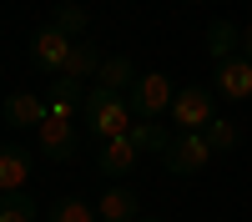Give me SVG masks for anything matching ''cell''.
Masks as SVG:
<instances>
[{
    "label": "cell",
    "instance_id": "2e32d148",
    "mask_svg": "<svg viewBox=\"0 0 252 222\" xmlns=\"http://www.w3.org/2000/svg\"><path fill=\"white\" fill-rule=\"evenodd\" d=\"M101 61H106V56H101L91 40H76V46H71V61H66V76L86 81V76H96V71H101Z\"/></svg>",
    "mask_w": 252,
    "mask_h": 222
},
{
    "label": "cell",
    "instance_id": "ac0fdd59",
    "mask_svg": "<svg viewBox=\"0 0 252 222\" xmlns=\"http://www.w3.org/2000/svg\"><path fill=\"white\" fill-rule=\"evenodd\" d=\"M0 222H35L31 192H5V197H0Z\"/></svg>",
    "mask_w": 252,
    "mask_h": 222
},
{
    "label": "cell",
    "instance_id": "8fae6325",
    "mask_svg": "<svg viewBox=\"0 0 252 222\" xmlns=\"http://www.w3.org/2000/svg\"><path fill=\"white\" fill-rule=\"evenodd\" d=\"M136 147H131V136H111V141H101V177H131L136 167Z\"/></svg>",
    "mask_w": 252,
    "mask_h": 222
},
{
    "label": "cell",
    "instance_id": "5b68a950",
    "mask_svg": "<svg viewBox=\"0 0 252 222\" xmlns=\"http://www.w3.org/2000/svg\"><path fill=\"white\" fill-rule=\"evenodd\" d=\"M172 116H177L182 131H207V121L217 116V91L212 86H187V91H177Z\"/></svg>",
    "mask_w": 252,
    "mask_h": 222
},
{
    "label": "cell",
    "instance_id": "6da1fadb",
    "mask_svg": "<svg viewBox=\"0 0 252 222\" xmlns=\"http://www.w3.org/2000/svg\"><path fill=\"white\" fill-rule=\"evenodd\" d=\"M81 121H86V131L111 141V136H126L131 131V101H126L121 91H106V86H91L86 91V106H81Z\"/></svg>",
    "mask_w": 252,
    "mask_h": 222
},
{
    "label": "cell",
    "instance_id": "3957f363",
    "mask_svg": "<svg viewBox=\"0 0 252 222\" xmlns=\"http://www.w3.org/2000/svg\"><path fill=\"white\" fill-rule=\"evenodd\" d=\"M207 161H212V147H207L202 131H182V136H172V147L161 152V167L172 177H197Z\"/></svg>",
    "mask_w": 252,
    "mask_h": 222
},
{
    "label": "cell",
    "instance_id": "e0dca14e",
    "mask_svg": "<svg viewBox=\"0 0 252 222\" xmlns=\"http://www.w3.org/2000/svg\"><path fill=\"white\" fill-rule=\"evenodd\" d=\"M207 147H212V152H232L237 147V141H242V131H237V121H227V116H212V121H207Z\"/></svg>",
    "mask_w": 252,
    "mask_h": 222
},
{
    "label": "cell",
    "instance_id": "9c48e42d",
    "mask_svg": "<svg viewBox=\"0 0 252 222\" xmlns=\"http://www.w3.org/2000/svg\"><path fill=\"white\" fill-rule=\"evenodd\" d=\"M46 116H51V101L46 96H35V91H15V96H5V121L10 127H46Z\"/></svg>",
    "mask_w": 252,
    "mask_h": 222
},
{
    "label": "cell",
    "instance_id": "52a82bcc",
    "mask_svg": "<svg viewBox=\"0 0 252 222\" xmlns=\"http://www.w3.org/2000/svg\"><path fill=\"white\" fill-rule=\"evenodd\" d=\"M35 136H40V157H51V161H66L76 152V127H71V116H61V111H51Z\"/></svg>",
    "mask_w": 252,
    "mask_h": 222
},
{
    "label": "cell",
    "instance_id": "7a4b0ae2",
    "mask_svg": "<svg viewBox=\"0 0 252 222\" xmlns=\"http://www.w3.org/2000/svg\"><path fill=\"white\" fill-rule=\"evenodd\" d=\"M126 101H131V116H136V121H157L161 111H172L177 86H172L161 71H146V76H136V86L126 91Z\"/></svg>",
    "mask_w": 252,
    "mask_h": 222
},
{
    "label": "cell",
    "instance_id": "ba28073f",
    "mask_svg": "<svg viewBox=\"0 0 252 222\" xmlns=\"http://www.w3.org/2000/svg\"><path fill=\"white\" fill-rule=\"evenodd\" d=\"M96 217H101V222H141V197L126 187V182H116V187L101 192Z\"/></svg>",
    "mask_w": 252,
    "mask_h": 222
},
{
    "label": "cell",
    "instance_id": "7402d4cb",
    "mask_svg": "<svg viewBox=\"0 0 252 222\" xmlns=\"http://www.w3.org/2000/svg\"><path fill=\"white\" fill-rule=\"evenodd\" d=\"M187 5H207V0H187Z\"/></svg>",
    "mask_w": 252,
    "mask_h": 222
},
{
    "label": "cell",
    "instance_id": "5bb4252c",
    "mask_svg": "<svg viewBox=\"0 0 252 222\" xmlns=\"http://www.w3.org/2000/svg\"><path fill=\"white\" fill-rule=\"evenodd\" d=\"M207 51H212L217 61L242 56V31L232 26V20H212V26H207Z\"/></svg>",
    "mask_w": 252,
    "mask_h": 222
},
{
    "label": "cell",
    "instance_id": "7c38bea8",
    "mask_svg": "<svg viewBox=\"0 0 252 222\" xmlns=\"http://www.w3.org/2000/svg\"><path fill=\"white\" fill-rule=\"evenodd\" d=\"M46 101H51V111H61V116H76L81 106H86V81H76V76H51V91H46Z\"/></svg>",
    "mask_w": 252,
    "mask_h": 222
},
{
    "label": "cell",
    "instance_id": "277c9868",
    "mask_svg": "<svg viewBox=\"0 0 252 222\" xmlns=\"http://www.w3.org/2000/svg\"><path fill=\"white\" fill-rule=\"evenodd\" d=\"M71 46H76V40H71L66 31H56V26H40V31L31 35V66H35V71H46V76H66Z\"/></svg>",
    "mask_w": 252,
    "mask_h": 222
},
{
    "label": "cell",
    "instance_id": "9a60e30c",
    "mask_svg": "<svg viewBox=\"0 0 252 222\" xmlns=\"http://www.w3.org/2000/svg\"><path fill=\"white\" fill-rule=\"evenodd\" d=\"M126 136H131V147H136V152H157V157L172 147V131L157 127V121H131V131H126Z\"/></svg>",
    "mask_w": 252,
    "mask_h": 222
},
{
    "label": "cell",
    "instance_id": "44dd1931",
    "mask_svg": "<svg viewBox=\"0 0 252 222\" xmlns=\"http://www.w3.org/2000/svg\"><path fill=\"white\" fill-rule=\"evenodd\" d=\"M242 56H247V61H252V26H247V31H242Z\"/></svg>",
    "mask_w": 252,
    "mask_h": 222
},
{
    "label": "cell",
    "instance_id": "ffe728a7",
    "mask_svg": "<svg viewBox=\"0 0 252 222\" xmlns=\"http://www.w3.org/2000/svg\"><path fill=\"white\" fill-rule=\"evenodd\" d=\"M86 20H91V15L81 10V5H56V15H51V26H56V31H66L71 40H81V31H86Z\"/></svg>",
    "mask_w": 252,
    "mask_h": 222
},
{
    "label": "cell",
    "instance_id": "4fadbf2b",
    "mask_svg": "<svg viewBox=\"0 0 252 222\" xmlns=\"http://www.w3.org/2000/svg\"><path fill=\"white\" fill-rule=\"evenodd\" d=\"M96 86H106V91H131L136 86V66H131V56H106L101 61V71H96Z\"/></svg>",
    "mask_w": 252,
    "mask_h": 222
},
{
    "label": "cell",
    "instance_id": "8992f818",
    "mask_svg": "<svg viewBox=\"0 0 252 222\" xmlns=\"http://www.w3.org/2000/svg\"><path fill=\"white\" fill-rule=\"evenodd\" d=\"M212 91L227 101H252V61L247 56H227L212 66Z\"/></svg>",
    "mask_w": 252,
    "mask_h": 222
},
{
    "label": "cell",
    "instance_id": "603a6c76",
    "mask_svg": "<svg viewBox=\"0 0 252 222\" xmlns=\"http://www.w3.org/2000/svg\"><path fill=\"white\" fill-rule=\"evenodd\" d=\"M141 222H161V217H141Z\"/></svg>",
    "mask_w": 252,
    "mask_h": 222
},
{
    "label": "cell",
    "instance_id": "d6986e66",
    "mask_svg": "<svg viewBox=\"0 0 252 222\" xmlns=\"http://www.w3.org/2000/svg\"><path fill=\"white\" fill-rule=\"evenodd\" d=\"M51 222H101L91 202H81V197H61L56 207H51Z\"/></svg>",
    "mask_w": 252,
    "mask_h": 222
},
{
    "label": "cell",
    "instance_id": "30bf717a",
    "mask_svg": "<svg viewBox=\"0 0 252 222\" xmlns=\"http://www.w3.org/2000/svg\"><path fill=\"white\" fill-rule=\"evenodd\" d=\"M26 177H31V152L15 147V141H0V197L26 192Z\"/></svg>",
    "mask_w": 252,
    "mask_h": 222
}]
</instances>
